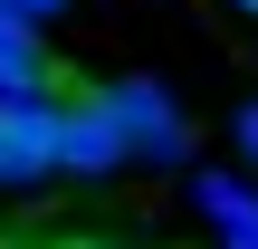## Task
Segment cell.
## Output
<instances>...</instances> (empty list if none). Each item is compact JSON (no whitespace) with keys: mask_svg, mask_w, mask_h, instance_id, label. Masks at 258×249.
Here are the masks:
<instances>
[{"mask_svg":"<svg viewBox=\"0 0 258 249\" xmlns=\"http://www.w3.org/2000/svg\"><path fill=\"white\" fill-rule=\"evenodd\" d=\"M0 249H48V240H0Z\"/></svg>","mask_w":258,"mask_h":249,"instance_id":"cell-7","label":"cell"},{"mask_svg":"<svg viewBox=\"0 0 258 249\" xmlns=\"http://www.w3.org/2000/svg\"><path fill=\"white\" fill-rule=\"evenodd\" d=\"M57 249H115V240H57Z\"/></svg>","mask_w":258,"mask_h":249,"instance_id":"cell-6","label":"cell"},{"mask_svg":"<svg viewBox=\"0 0 258 249\" xmlns=\"http://www.w3.org/2000/svg\"><path fill=\"white\" fill-rule=\"evenodd\" d=\"M105 106H115L124 154H182V115H172V96H163V86L124 77V86H105Z\"/></svg>","mask_w":258,"mask_h":249,"instance_id":"cell-2","label":"cell"},{"mask_svg":"<svg viewBox=\"0 0 258 249\" xmlns=\"http://www.w3.org/2000/svg\"><path fill=\"white\" fill-rule=\"evenodd\" d=\"M239 144H249V154H258V106H239Z\"/></svg>","mask_w":258,"mask_h":249,"instance_id":"cell-5","label":"cell"},{"mask_svg":"<svg viewBox=\"0 0 258 249\" xmlns=\"http://www.w3.org/2000/svg\"><path fill=\"white\" fill-rule=\"evenodd\" d=\"M48 125H57V173H115L124 163V134H115V106L96 77H67Z\"/></svg>","mask_w":258,"mask_h":249,"instance_id":"cell-1","label":"cell"},{"mask_svg":"<svg viewBox=\"0 0 258 249\" xmlns=\"http://www.w3.org/2000/svg\"><path fill=\"white\" fill-rule=\"evenodd\" d=\"M201 211L230 230V221H249V211H258V192L239 182V173H201Z\"/></svg>","mask_w":258,"mask_h":249,"instance_id":"cell-3","label":"cell"},{"mask_svg":"<svg viewBox=\"0 0 258 249\" xmlns=\"http://www.w3.org/2000/svg\"><path fill=\"white\" fill-rule=\"evenodd\" d=\"M239 10H249V19H258V0H239Z\"/></svg>","mask_w":258,"mask_h":249,"instance_id":"cell-8","label":"cell"},{"mask_svg":"<svg viewBox=\"0 0 258 249\" xmlns=\"http://www.w3.org/2000/svg\"><path fill=\"white\" fill-rule=\"evenodd\" d=\"M220 249H258V211H249V221H230V230H220Z\"/></svg>","mask_w":258,"mask_h":249,"instance_id":"cell-4","label":"cell"}]
</instances>
